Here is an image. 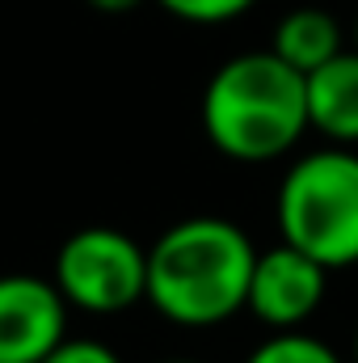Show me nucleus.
<instances>
[{"label": "nucleus", "instance_id": "nucleus-1", "mask_svg": "<svg viewBox=\"0 0 358 363\" xmlns=\"http://www.w3.org/2000/svg\"><path fill=\"white\" fill-rule=\"evenodd\" d=\"M258 262L253 237L224 216H190L148 245V304L181 330H211L245 313Z\"/></svg>", "mask_w": 358, "mask_h": 363}, {"label": "nucleus", "instance_id": "nucleus-2", "mask_svg": "<svg viewBox=\"0 0 358 363\" xmlns=\"http://www.w3.org/2000/svg\"><path fill=\"white\" fill-rule=\"evenodd\" d=\"M202 131L215 152L241 165L287 157L308 131L304 72L274 51H241L224 60L202 89Z\"/></svg>", "mask_w": 358, "mask_h": 363}, {"label": "nucleus", "instance_id": "nucleus-3", "mask_svg": "<svg viewBox=\"0 0 358 363\" xmlns=\"http://www.w3.org/2000/svg\"><path fill=\"white\" fill-rule=\"evenodd\" d=\"M274 224L287 245L325 271L358 267V152L325 144L287 165L274 194Z\"/></svg>", "mask_w": 358, "mask_h": 363}, {"label": "nucleus", "instance_id": "nucleus-4", "mask_svg": "<svg viewBox=\"0 0 358 363\" xmlns=\"http://www.w3.org/2000/svg\"><path fill=\"white\" fill-rule=\"evenodd\" d=\"M51 283L59 287L68 308H81L89 317L127 313L148 300V250L122 228H76L55 254Z\"/></svg>", "mask_w": 358, "mask_h": 363}, {"label": "nucleus", "instance_id": "nucleus-5", "mask_svg": "<svg viewBox=\"0 0 358 363\" xmlns=\"http://www.w3.org/2000/svg\"><path fill=\"white\" fill-rule=\"evenodd\" d=\"M329 291V271L299 254L295 245L278 241L274 250H262L253 262V279H249V300L245 313H253L266 330H299Z\"/></svg>", "mask_w": 358, "mask_h": 363}, {"label": "nucleus", "instance_id": "nucleus-6", "mask_svg": "<svg viewBox=\"0 0 358 363\" xmlns=\"http://www.w3.org/2000/svg\"><path fill=\"white\" fill-rule=\"evenodd\" d=\"M68 338V300L42 274H0V363H42Z\"/></svg>", "mask_w": 358, "mask_h": 363}, {"label": "nucleus", "instance_id": "nucleus-7", "mask_svg": "<svg viewBox=\"0 0 358 363\" xmlns=\"http://www.w3.org/2000/svg\"><path fill=\"white\" fill-rule=\"evenodd\" d=\"M308 93V131L325 135V144L358 148V51L346 47L329 64L304 77Z\"/></svg>", "mask_w": 358, "mask_h": 363}, {"label": "nucleus", "instance_id": "nucleus-8", "mask_svg": "<svg viewBox=\"0 0 358 363\" xmlns=\"http://www.w3.org/2000/svg\"><path fill=\"white\" fill-rule=\"evenodd\" d=\"M270 51L291 64L295 72H316L321 64H329L337 51H346V38H342V26L329 9H316V4H304V9H291L278 17L274 26V38H270Z\"/></svg>", "mask_w": 358, "mask_h": 363}, {"label": "nucleus", "instance_id": "nucleus-9", "mask_svg": "<svg viewBox=\"0 0 358 363\" xmlns=\"http://www.w3.org/2000/svg\"><path fill=\"white\" fill-rule=\"evenodd\" d=\"M245 363H342V355L304 330H278L266 342H258L245 355Z\"/></svg>", "mask_w": 358, "mask_h": 363}, {"label": "nucleus", "instance_id": "nucleus-10", "mask_svg": "<svg viewBox=\"0 0 358 363\" xmlns=\"http://www.w3.org/2000/svg\"><path fill=\"white\" fill-rule=\"evenodd\" d=\"M165 13H173L178 21L190 26H224L241 13H249L258 0H156Z\"/></svg>", "mask_w": 358, "mask_h": 363}, {"label": "nucleus", "instance_id": "nucleus-11", "mask_svg": "<svg viewBox=\"0 0 358 363\" xmlns=\"http://www.w3.org/2000/svg\"><path fill=\"white\" fill-rule=\"evenodd\" d=\"M42 363H122L114 347L97 342V338H64Z\"/></svg>", "mask_w": 358, "mask_h": 363}, {"label": "nucleus", "instance_id": "nucleus-12", "mask_svg": "<svg viewBox=\"0 0 358 363\" xmlns=\"http://www.w3.org/2000/svg\"><path fill=\"white\" fill-rule=\"evenodd\" d=\"M85 4H93L97 13L118 17V13H135V9H139V4H148V0H85Z\"/></svg>", "mask_w": 358, "mask_h": 363}, {"label": "nucleus", "instance_id": "nucleus-13", "mask_svg": "<svg viewBox=\"0 0 358 363\" xmlns=\"http://www.w3.org/2000/svg\"><path fill=\"white\" fill-rule=\"evenodd\" d=\"M354 363H358V325H354Z\"/></svg>", "mask_w": 358, "mask_h": 363}, {"label": "nucleus", "instance_id": "nucleus-14", "mask_svg": "<svg viewBox=\"0 0 358 363\" xmlns=\"http://www.w3.org/2000/svg\"><path fill=\"white\" fill-rule=\"evenodd\" d=\"M165 363H202V359H165Z\"/></svg>", "mask_w": 358, "mask_h": 363}, {"label": "nucleus", "instance_id": "nucleus-15", "mask_svg": "<svg viewBox=\"0 0 358 363\" xmlns=\"http://www.w3.org/2000/svg\"><path fill=\"white\" fill-rule=\"evenodd\" d=\"M354 51H358V17H354Z\"/></svg>", "mask_w": 358, "mask_h": 363}]
</instances>
